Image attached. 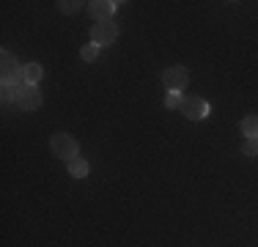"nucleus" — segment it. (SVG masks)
Returning a JSON list of instances; mask_svg holds the SVG:
<instances>
[{
    "instance_id": "nucleus-1",
    "label": "nucleus",
    "mask_w": 258,
    "mask_h": 247,
    "mask_svg": "<svg viewBox=\"0 0 258 247\" xmlns=\"http://www.w3.org/2000/svg\"><path fill=\"white\" fill-rule=\"evenodd\" d=\"M50 148H52L55 157L63 159V162H72V159H77V157H80V146H77V140L72 138V135H66V132L52 135V138H50Z\"/></svg>"
},
{
    "instance_id": "nucleus-2",
    "label": "nucleus",
    "mask_w": 258,
    "mask_h": 247,
    "mask_svg": "<svg viewBox=\"0 0 258 247\" xmlns=\"http://www.w3.org/2000/svg\"><path fill=\"white\" fill-rule=\"evenodd\" d=\"M115 39H118V25L113 20L96 22L94 28H91V44H96V47H110Z\"/></svg>"
},
{
    "instance_id": "nucleus-3",
    "label": "nucleus",
    "mask_w": 258,
    "mask_h": 247,
    "mask_svg": "<svg viewBox=\"0 0 258 247\" xmlns=\"http://www.w3.org/2000/svg\"><path fill=\"white\" fill-rule=\"evenodd\" d=\"M179 110H181L184 118H189V121H204L209 115V102L189 94V96H181V107Z\"/></svg>"
},
{
    "instance_id": "nucleus-4",
    "label": "nucleus",
    "mask_w": 258,
    "mask_h": 247,
    "mask_svg": "<svg viewBox=\"0 0 258 247\" xmlns=\"http://www.w3.org/2000/svg\"><path fill=\"white\" fill-rule=\"evenodd\" d=\"M41 94H39V85H22L20 94H17V107L30 113V110H39L41 107Z\"/></svg>"
},
{
    "instance_id": "nucleus-5",
    "label": "nucleus",
    "mask_w": 258,
    "mask_h": 247,
    "mask_svg": "<svg viewBox=\"0 0 258 247\" xmlns=\"http://www.w3.org/2000/svg\"><path fill=\"white\" fill-rule=\"evenodd\" d=\"M162 83L168 91H184L189 83V72L184 66H170V69L162 72Z\"/></svg>"
},
{
    "instance_id": "nucleus-6",
    "label": "nucleus",
    "mask_w": 258,
    "mask_h": 247,
    "mask_svg": "<svg viewBox=\"0 0 258 247\" xmlns=\"http://www.w3.org/2000/svg\"><path fill=\"white\" fill-rule=\"evenodd\" d=\"M88 6V14L94 17L96 22H104V20H113V11H115V0H91Z\"/></svg>"
},
{
    "instance_id": "nucleus-7",
    "label": "nucleus",
    "mask_w": 258,
    "mask_h": 247,
    "mask_svg": "<svg viewBox=\"0 0 258 247\" xmlns=\"http://www.w3.org/2000/svg\"><path fill=\"white\" fill-rule=\"evenodd\" d=\"M0 72H3V80H25L20 60L11 52H3V58H0Z\"/></svg>"
},
{
    "instance_id": "nucleus-8",
    "label": "nucleus",
    "mask_w": 258,
    "mask_h": 247,
    "mask_svg": "<svg viewBox=\"0 0 258 247\" xmlns=\"http://www.w3.org/2000/svg\"><path fill=\"white\" fill-rule=\"evenodd\" d=\"M22 74H25V83L28 85H39V80L44 77V66H41V64H25V66H22Z\"/></svg>"
},
{
    "instance_id": "nucleus-9",
    "label": "nucleus",
    "mask_w": 258,
    "mask_h": 247,
    "mask_svg": "<svg viewBox=\"0 0 258 247\" xmlns=\"http://www.w3.org/2000/svg\"><path fill=\"white\" fill-rule=\"evenodd\" d=\"M242 135L244 138H258V115H244L242 118Z\"/></svg>"
},
{
    "instance_id": "nucleus-10",
    "label": "nucleus",
    "mask_w": 258,
    "mask_h": 247,
    "mask_svg": "<svg viewBox=\"0 0 258 247\" xmlns=\"http://www.w3.org/2000/svg\"><path fill=\"white\" fill-rule=\"evenodd\" d=\"M88 162H85V159L83 157H77V159H72V162H69V173H72V176H75V178H85V176H88Z\"/></svg>"
},
{
    "instance_id": "nucleus-11",
    "label": "nucleus",
    "mask_w": 258,
    "mask_h": 247,
    "mask_svg": "<svg viewBox=\"0 0 258 247\" xmlns=\"http://www.w3.org/2000/svg\"><path fill=\"white\" fill-rule=\"evenodd\" d=\"M165 107H168V110L181 107V94H179V91H168V94H165Z\"/></svg>"
},
{
    "instance_id": "nucleus-12",
    "label": "nucleus",
    "mask_w": 258,
    "mask_h": 247,
    "mask_svg": "<svg viewBox=\"0 0 258 247\" xmlns=\"http://www.w3.org/2000/svg\"><path fill=\"white\" fill-rule=\"evenodd\" d=\"M60 11H63V14H77L80 9H83V3H80V0H60Z\"/></svg>"
},
{
    "instance_id": "nucleus-13",
    "label": "nucleus",
    "mask_w": 258,
    "mask_h": 247,
    "mask_svg": "<svg viewBox=\"0 0 258 247\" xmlns=\"http://www.w3.org/2000/svg\"><path fill=\"white\" fill-rule=\"evenodd\" d=\"M80 55H83V60H88V64H91V60H96V55H99V47H96V44H85L83 49H80Z\"/></svg>"
},
{
    "instance_id": "nucleus-14",
    "label": "nucleus",
    "mask_w": 258,
    "mask_h": 247,
    "mask_svg": "<svg viewBox=\"0 0 258 247\" xmlns=\"http://www.w3.org/2000/svg\"><path fill=\"white\" fill-rule=\"evenodd\" d=\"M242 151L247 154V157H258V138H247V140H244Z\"/></svg>"
}]
</instances>
